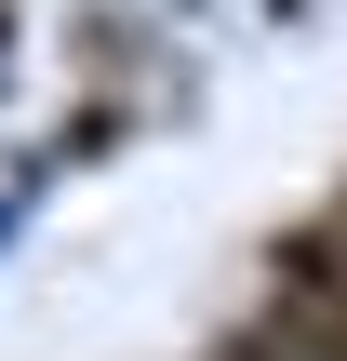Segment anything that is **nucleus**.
Returning a JSON list of instances; mask_svg holds the SVG:
<instances>
[{
  "label": "nucleus",
  "mask_w": 347,
  "mask_h": 361,
  "mask_svg": "<svg viewBox=\"0 0 347 361\" xmlns=\"http://www.w3.org/2000/svg\"><path fill=\"white\" fill-rule=\"evenodd\" d=\"M201 361H281V348H267V322H254V335H227V348H201Z\"/></svg>",
  "instance_id": "f03ea898"
},
{
  "label": "nucleus",
  "mask_w": 347,
  "mask_h": 361,
  "mask_svg": "<svg viewBox=\"0 0 347 361\" xmlns=\"http://www.w3.org/2000/svg\"><path fill=\"white\" fill-rule=\"evenodd\" d=\"M334 228H347V188H334Z\"/></svg>",
  "instance_id": "7ed1b4c3"
},
{
  "label": "nucleus",
  "mask_w": 347,
  "mask_h": 361,
  "mask_svg": "<svg viewBox=\"0 0 347 361\" xmlns=\"http://www.w3.org/2000/svg\"><path fill=\"white\" fill-rule=\"evenodd\" d=\"M267 348H281V361H347V295H321V281H267Z\"/></svg>",
  "instance_id": "f257e3e1"
}]
</instances>
